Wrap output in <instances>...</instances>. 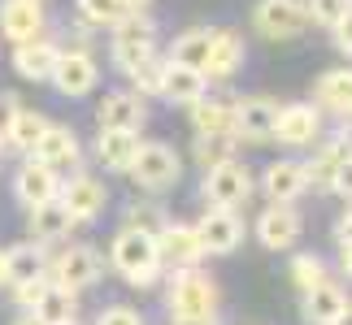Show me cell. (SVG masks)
Masks as SVG:
<instances>
[{"instance_id": "f546056e", "label": "cell", "mask_w": 352, "mask_h": 325, "mask_svg": "<svg viewBox=\"0 0 352 325\" xmlns=\"http://www.w3.org/2000/svg\"><path fill=\"white\" fill-rule=\"evenodd\" d=\"M74 295H78V291L61 287V282H52V287L44 291V300L35 304V313L44 317L48 325H57V321H74Z\"/></svg>"}, {"instance_id": "e0dca14e", "label": "cell", "mask_w": 352, "mask_h": 325, "mask_svg": "<svg viewBox=\"0 0 352 325\" xmlns=\"http://www.w3.org/2000/svg\"><path fill=\"white\" fill-rule=\"evenodd\" d=\"M61 52L48 44V39H22L18 52H13V70H18L22 78H31V83H44V78H52V65H57Z\"/></svg>"}, {"instance_id": "6da1fadb", "label": "cell", "mask_w": 352, "mask_h": 325, "mask_svg": "<svg viewBox=\"0 0 352 325\" xmlns=\"http://www.w3.org/2000/svg\"><path fill=\"white\" fill-rule=\"evenodd\" d=\"M109 261L131 287H153L157 282V269H161V256H157V234H144V230H122L113 239V252Z\"/></svg>"}, {"instance_id": "44dd1931", "label": "cell", "mask_w": 352, "mask_h": 325, "mask_svg": "<svg viewBox=\"0 0 352 325\" xmlns=\"http://www.w3.org/2000/svg\"><path fill=\"white\" fill-rule=\"evenodd\" d=\"M305 186H309V169L296 165V160H274V165L265 169V195L274 200V204H292Z\"/></svg>"}, {"instance_id": "ab89813d", "label": "cell", "mask_w": 352, "mask_h": 325, "mask_svg": "<svg viewBox=\"0 0 352 325\" xmlns=\"http://www.w3.org/2000/svg\"><path fill=\"white\" fill-rule=\"evenodd\" d=\"M96 325H144V321H140V313H131V308L118 304V308H104L96 317Z\"/></svg>"}, {"instance_id": "484cf974", "label": "cell", "mask_w": 352, "mask_h": 325, "mask_svg": "<svg viewBox=\"0 0 352 325\" xmlns=\"http://www.w3.org/2000/svg\"><path fill=\"white\" fill-rule=\"evenodd\" d=\"M192 121L200 134H235V104L226 100H205L200 96L192 104Z\"/></svg>"}, {"instance_id": "8992f818", "label": "cell", "mask_w": 352, "mask_h": 325, "mask_svg": "<svg viewBox=\"0 0 352 325\" xmlns=\"http://www.w3.org/2000/svg\"><path fill=\"white\" fill-rule=\"evenodd\" d=\"M252 195V173L239 165V160H222L205 173V200L218 208H235Z\"/></svg>"}, {"instance_id": "7c38bea8", "label": "cell", "mask_w": 352, "mask_h": 325, "mask_svg": "<svg viewBox=\"0 0 352 325\" xmlns=\"http://www.w3.org/2000/svg\"><path fill=\"white\" fill-rule=\"evenodd\" d=\"M256 239L265 243V248H292L296 239H300V213L292 204H274L261 213V221H256Z\"/></svg>"}, {"instance_id": "5bb4252c", "label": "cell", "mask_w": 352, "mask_h": 325, "mask_svg": "<svg viewBox=\"0 0 352 325\" xmlns=\"http://www.w3.org/2000/svg\"><path fill=\"white\" fill-rule=\"evenodd\" d=\"M70 226H74V217H70V208L61 204V195L44 200V204H31V221H26V230H31L35 243L65 239V234H70Z\"/></svg>"}, {"instance_id": "d590c367", "label": "cell", "mask_w": 352, "mask_h": 325, "mask_svg": "<svg viewBox=\"0 0 352 325\" xmlns=\"http://www.w3.org/2000/svg\"><path fill=\"white\" fill-rule=\"evenodd\" d=\"M309 18H314V22H322V26H335V22H340L344 18V13L352 9V0H309Z\"/></svg>"}, {"instance_id": "30bf717a", "label": "cell", "mask_w": 352, "mask_h": 325, "mask_svg": "<svg viewBox=\"0 0 352 325\" xmlns=\"http://www.w3.org/2000/svg\"><path fill=\"white\" fill-rule=\"evenodd\" d=\"M52 83H57L61 96H87L96 87V61L87 52H61L57 65H52Z\"/></svg>"}, {"instance_id": "ffe728a7", "label": "cell", "mask_w": 352, "mask_h": 325, "mask_svg": "<svg viewBox=\"0 0 352 325\" xmlns=\"http://www.w3.org/2000/svg\"><path fill=\"white\" fill-rule=\"evenodd\" d=\"M318 126H322V121H318V108H309V104H287V108H278L274 139L300 147V143H314Z\"/></svg>"}, {"instance_id": "7a4b0ae2", "label": "cell", "mask_w": 352, "mask_h": 325, "mask_svg": "<svg viewBox=\"0 0 352 325\" xmlns=\"http://www.w3.org/2000/svg\"><path fill=\"white\" fill-rule=\"evenodd\" d=\"M213 308H218V282L209 274H200L196 265L183 269L170 287V313L174 317H213Z\"/></svg>"}, {"instance_id": "9c48e42d", "label": "cell", "mask_w": 352, "mask_h": 325, "mask_svg": "<svg viewBox=\"0 0 352 325\" xmlns=\"http://www.w3.org/2000/svg\"><path fill=\"white\" fill-rule=\"evenodd\" d=\"M196 234H200V243H205L209 256H226V252L239 248L243 226H239V217L231 208H213V213H205V221L196 226Z\"/></svg>"}, {"instance_id": "4dcf8cb0", "label": "cell", "mask_w": 352, "mask_h": 325, "mask_svg": "<svg viewBox=\"0 0 352 325\" xmlns=\"http://www.w3.org/2000/svg\"><path fill=\"white\" fill-rule=\"evenodd\" d=\"M318 100L327 104V108H340V113H352V70L322 74V83H318Z\"/></svg>"}, {"instance_id": "4316f807", "label": "cell", "mask_w": 352, "mask_h": 325, "mask_svg": "<svg viewBox=\"0 0 352 325\" xmlns=\"http://www.w3.org/2000/svg\"><path fill=\"white\" fill-rule=\"evenodd\" d=\"M209 44H213V31H187L174 39L170 48V61L174 65H192V70L205 74V61H209Z\"/></svg>"}, {"instance_id": "f6af8a7d", "label": "cell", "mask_w": 352, "mask_h": 325, "mask_svg": "<svg viewBox=\"0 0 352 325\" xmlns=\"http://www.w3.org/2000/svg\"><path fill=\"white\" fill-rule=\"evenodd\" d=\"M340 265H344V274H352V243H340Z\"/></svg>"}, {"instance_id": "3957f363", "label": "cell", "mask_w": 352, "mask_h": 325, "mask_svg": "<svg viewBox=\"0 0 352 325\" xmlns=\"http://www.w3.org/2000/svg\"><path fill=\"white\" fill-rule=\"evenodd\" d=\"M153 48H157V26L140 18V9H131L126 18L118 22V35H113V61H118V70H135L140 61L153 57Z\"/></svg>"}, {"instance_id": "f907efd6", "label": "cell", "mask_w": 352, "mask_h": 325, "mask_svg": "<svg viewBox=\"0 0 352 325\" xmlns=\"http://www.w3.org/2000/svg\"><path fill=\"white\" fill-rule=\"evenodd\" d=\"M126 5H131V9H144V5H153V0H126Z\"/></svg>"}, {"instance_id": "1f68e13d", "label": "cell", "mask_w": 352, "mask_h": 325, "mask_svg": "<svg viewBox=\"0 0 352 325\" xmlns=\"http://www.w3.org/2000/svg\"><path fill=\"white\" fill-rule=\"evenodd\" d=\"M235 139L239 134H196V165L213 169V165H222V160H231Z\"/></svg>"}, {"instance_id": "f5cc1de1", "label": "cell", "mask_w": 352, "mask_h": 325, "mask_svg": "<svg viewBox=\"0 0 352 325\" xmlns=\"http://www.w3.org/2000/svg\"><path fill=\"white\" fill-rule=\"evenodd\" d=\"M57 325H78V321H57Z\"/></svg>"}, {"instance_id": "8fae6325", "label": "cell", "mask_w": 352, "mask_h": 325, "mask_svg": "<svg viewBox=\"0 0 352 325\" xmlns=\"http://www.w3.org/2000/svg\"><path fill=\"white\" fill-rule=\"evenodd\" d=\"M44 31V5L39 0H5L0 5V35L22 44V39H35Z\"/></svg>"}, {"instance_id": "52a82bcc", "label": "cell", "mask_w": 352, "mask_h": 325, "mask_svg": "<svg viewBox=\"0 0 352 325\" xmlns=\"http://www.w3.org/2000/svg\"><path fill=\"white\" fill-rule=\"evenodd\" d=\"M274 121H278V104L270 96H248L235 104V134H243L252 143L274 139Z\"/></svg>"}, {"instance_id": "ba28073f", "label": "cell", "mask_w": 352, "mask_h": 325, "mask_svg": "<svg viewBox=\"0 0 352 325\" xmlns=\"http://www.w3.org/2000/svg\"><path fill=\"white\" fill-rule=\"evenodd\" d=\"M157 256L161 265H179V269H192L200 256H205V243L192 226H161L157 234Z\"/></svg>"}, {"instance_id": "836d02e7", "label": "cell", "mask_w": 352, "mask_h": 325, "mask_svg": "<svg viewBox=\"0 0 352 325\" xmlns=\"http://www.w3.org/2000/svg\"><path fill=\"white\" fill-rule=\"evenodd\" d=\"M78 9H83V18L96 22V26H118L131 13L126 0H78Z\"/></svg>"}, {"instance_id": "cb8c5ba5", "label": "cell", "mask_w": 352, "mask_h": 325, "mask_svg": "<svg viewBox=\"0 0 352 325\" xmlns=\"http://www.w3.org/2000/svg\"><path fill=\"white\" fill-rule=\"evenodd\" d=\"M239 65H243V39H239L235 31H213L205 74H209V78H231Z\"/></svg>"}, {"instance_id": "f1b7e54d", "label": "cell", "mask_w": 352, "mask_h": 325, "mask_svg": "<svg viewBox=\"0 0 352 325\" xmlns=\"http://www.w3.org/2000/svg\"><path fill=\"white\" fill-rule=\"evenodd\" d=\"M348 156H352V147H348L344 139H340V143H331V147H322L314 165H305V169H309V182H314V186H331V182H335V173L344 169V160H348Z\"/></svg>"}, {"instance_id": "83f0119b", "label": "cell", "mask_w": 352, "mask_h": 325, "mask_svg": "<svg viewBox=\"0 0 352 325\" xmlns=\"http://www.w3.org/2000/svg\"><path fill=\"white\" fill-rule=\"evenodd\" d=\"M44 274V256H39L35 243H22V248H13L5 252V282H26V278H39Z\"/></svg>"}, {"instance_id": "7bdbcfd3", "label": "cell", "mask_w": 352, "mask_h": 325, "mask_svg": "<svg viewBox=\"0 0 352 325\" xmlns=\"http://www.w3.org/2000/svg\"><path fill=\"white\" fill-rule=\"evenodd\" d=\"M331 186H335V191H340V195H348V200H352V156L344 160V169L335 173V182H331Z\"/></svg>"}, {"instance_id": "d6986e66", "label": "cell", "mask_w": 352, "mask_h": 325, "mask_svg": "<svg viewBox=\"0 0 352 325\" xmlns=\"http://www.w3.org/2000/svg\"><path fill=\"white\" fill-rule=\"evenodd\" d=\"M57 195H61V204L70 208L74 221H87V217H96V213L104 208V186H100L96 178H87V173L70 178V182H65Z\"/></svg>"}, {"instance_id": "d6a6232c", "label": "cell", "mask_w": 352, "mask_h": 325, "mask_svg": "<svg viewBox=\"0 0 352 325\" xmlns=\"http://www.w3.org/2000/svg\"><path fill=\"white\" fill-rule=\"evenodd\" d=\"M44 126H48V121L39 117V113H22V108H18V117H13V126H9L5 139H9L13 147H22V152H35V143H39V134H44Z\"/></svg>"}, {"instance_id": "9a60e30c", "label": "cell", "mask_w": 352, "mask_h": 325, "mask_svg": "<svg viewBox=\"0 0 352 325\" xmlns=\"http://www.w3.org/2000/svg\"><path fill=\"white\" fill-rule=\"evenodd\" d=\"M100 274H104V265H100V256L91 248H70V252H61V261H57V282L70 287V291L91 287Z\"/></svg>"}, {"instance_id": "4fadbf2b", "label": "cell", "mask_w": 352, "mask_h": 325, "mask_svg": "<svg viewBox=\"0 0 352 325\" xmlns=\"http://www.w3.org/2000/svg\"><path fill=\"white\" fill-rule=\"evenodd\" d=\"M13 191H18V200L26 208L31 204H44V200H52L61 191L57 182V169H48L44 160H26V165L18 169V178H13Z\"/></svg>"}, {"instance_id": "277c9868", "label": "cell", "mask_w": 352, "mask_h": 325, "mask_svg": "<svg viewBox=\"0 0 352 325\" xmlns=\"http://www.w3.org/2000/svg\"><path fill=\"white\" fill-rule=\"evenodd\" d=\"M126 173L144 191H166V186L179 182V156H174V147H166V143H140V152H135Z\"/></svg>"}, {"instance_id": "ac0fdd59", "label": "cell", "mask_w": 352, "mask_h": 325, "mask_svg": "<svg viewBox=\"0 0 352 325\" xmlns=\"http://www.w3.org/2000/svg\"><path fill=\"white\" fill-rule=\"evenodd\" d=\"M35 160H44L48 169H74L78 165V139L65 126H44L35 143Z\"/></svg>"}, {"instance_id": "8d00e7d4", "label": "cell", "mask_w": 352, "mask_h": 325, "mask_svg": "<svg viewBox=\"0 0 352 325\" xmlns=\"http://www.w3.org/2000/svg\"><path fill=\"white\" fill-rule=\"evenodd\" d=\"M52 287V282L39 274V278H26V282H18V287H13V300H18V308H31L35 313V304L44 300V291Z\"/></svg>"}, {"instance_id": "5b68a950", "label": "cell", "mask_w": 352, "mask_h": 325, "mask_svg": "<svg viewBox=\"0 0 352 325\" xmlns=\"http://www.w3.org/2000/svg\"><path fill=\"white\" fill-rule=\"evenodd\" d=\"M252 22H256V31L270 35V39H296L309 22V9L300 0H256Z\"/></svg>"}, {"instance_id": "681fc988", "label": "cell", "mask_w": 352, "mask_h": 325, "mask_svg": "<svg viewBox=\"0 0 352 325\" xmlns=\"http://www.w3.org/2000/svg\"><path fill=\"white\" fill-rule=\"evenodd\" d=\"M340 325H352V304L344 308V317H340Z\"/></svg>"}, {"instance_id": "ee69618b", "label": "cell", "mask_w": 352, "mask_h": 325, "mask_svg": "<svg viewBox=\"0 0 352 325\" xmlns=\"http://www.w3.org/2000/svg\"><path fill=\"white\" fill-rule=\"evenodd\" d=\"M335 234H340V243H352V208L340 217V230H335Z\"/></svg>"}, {"instance_id": "d4e9b609", "label": "cell", "mask_w": 352, "mask_h": 325, "mask_svg": "<svg viewBox=\"0 0 352 325\" xmlns=\"http://www.w3.org/2000/svg\"><path fill=\"white\" fill-rule=\"evenodd\" d=\"M135 152H140V134H135V130H100L96 156L104 160V169H122V173H126Z\"/></svg>"}, {"instance_id": "f35d334b", "label": "cell", "mask_w": 352, "mask_h": 325, "mask_svg": "<svg viewBox=\"0 0 352 325\" xmlns=\"http://www.w3.org/2000/svg\"><path fill=\"white\" fill-rule=\"evenodd\" d=\"M126 230H144V234H161V213L157 208H131Z\"/></svg>"}, {"instance_id": "60d3db41", "label": "cell", "mask_w": 352, "mask_h": 325, "mask_svg": "<svg viewBox=\"0 0 352 325\" xmlns=\"http://www.w3.org/2000/svg\"><path fill=\"white\" fill-rule=\"evenodd\" d=\"M13 117H18V96H13V91H0V139L9 134Z\"/></svg>"}, {"instance_id": "7dc6e473", "label": "cell", "mask_w": 352, "mask_h": 325, "mask_svg": "<svg viewBox=\"0 0 352 325\" xmlns=\"http://www.w3.org/2000/svg\"><path fill=\"white\" fill-rule=\"evenodd\" d=\"M13 325H48V321L39 317V313H26V317H18V321H13Z\"/></svg>"}, {"instance_id": "7402d4cb", "label": "cell", "mask_w": 352, "mask_h": 325, "mask_svg": "<svg viewBox=\"0 0 352 325\" xmlns=\"http://www.w3.org/2000/svg\"><path fill=\"white\" fill-rule=\"evenodd\" d=\"M344 308H348V295L335 282H318L314 291H305V317L314 325H340Z\"/></svg>"}, {"instance_id": "74e56055", "label": "cell", "mask_w": 352, "mask_h": 325, "mask_svg": "<svg viewBox=\"0 0 352 325\" xmlns=\"http://www.w3.org/2000/svg\"><path fill=\"white\" fill-rule=\"evenodd\" d=\"M161 70H166V65H161L157 57H148V61H140L126 74L135 78V87H140V91H161Z\"/></svg>"}, {"instance_id": "b9f144b4", "label": "cell", "mask_w": 352, "mask_h": 325, "mask_svg": "<svg viewBox=\"0 0 352 325\" xmlns=\"http://www.w3.org/2000/svg\"><path fill=\"white\" fill-rule=\"evenodd\" d=\"M331 31H335V44H340V52H348V57H352V9L331 26Z\"/></svg>"}, {"instance_id": "c3c4849f", "label": "cell", "mask_w": 352, "mask_h": 325, "mask_svg": "<svg viewBox=\"0 0 352 325\" xmlns=\"http://www.w3.org/2000/svg\"><path fill=\"white\" fill-rule=\"evenodd\" d=\"M344 143L352 147V113H348V121H344Z\"/></svg>"}, {"instance_id": "bcb514c9", "label": "cell", "mask_w": 352, "mask_h": 325, "mask_svg": "<svg viewBox=\"0 0 352 325\" xmlns=\"http://www.w3.org/2000/svg\"><path fill=\"white\" fill-rule=\"evenodd\" d=\"M174 325H218L213 317H174Z\"/></svg>"}, {"instance_id": "e575fe53", "label": "cell", "mask_w": 352, "mask_h": 325, "mask_svg": "<svg viewBox=\"0 0 352 325\" xmlns=\"http://www.w3.org/2000/svg\"><path fill=\"white\" fill-rule=\"evenodd\" d=\"M292 282L300 291H314L318 282H327V265H322L318 256H296L292 261Z\"/></svg>"}, {"instance_id": "603a6c76", "label": "cell", "mask_w": 352, "mask_h": 325, "mask_svg": "<svg viewBox=\"0 0 352 325\" xmlns=\"http://www.w3.org/2000/svg\"><path fill=\"white\" fill-rule=\"evenodd\" d=\"M161 96L179 100V104H196L200 96H205V74L192 70V65L166 61V70H161Z\"/></svg>"}, {"instance_id": "816d5d0a", "label": "cell", "mask_w": 352, "mask_h": 325, "mask_svg": "<svg viewBox=\"0 0 352 325\" xmlns=\"http://www.w3.org/2000/svg\"><path fill=\"white\" fill-rule=\"evenodd\" d=\"M0 282H5V252H0Z\"/></svg>"}, {"instance_id": "2e32d148", "label": "cell", "mask_w": 352, "mask_h": 325, "mask_svg": "<svg viewBox=\"0 0 352 325\" xmlns=\"http://www.w3.org/2000/svg\"><path fill=\"white\" fill-rule=\"evenodd\" d=\"M96 117H100V130H140L144 126V104H140V96H131V91H109V96L100 100Z\"/></svg>"}]
</instances>
